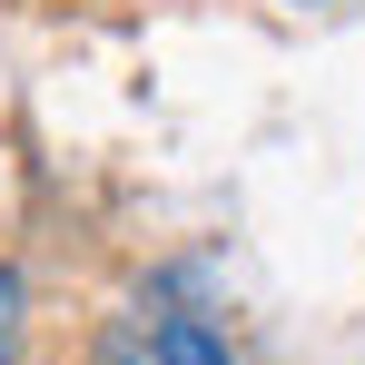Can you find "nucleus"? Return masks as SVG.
Returning <instances> with one entry per match:
<instances>
[{"instance_id":"f257e3e1","label":"nucleus","mask_w":365,"mask_h":365,"mask_svg":"<svg viewBox=\"0 0 365 365\" xmlns=\"http://www.w3.org/2000/svg\"><path fill=\"white\" fill-rule=\"evenodd\" d=\"M148 356H158V365H237L207 316H148Z\"/></svg>"},{"instance_id":"f03ea898","label":"nucleus","mask_w":365,"mask_h":365,"mask_svg":"<svg viewBox=\"0 0 365 365\" xmlns=\"http://www.w3.org/2000/svg\"><path fill=\"white\" fill-rule=\"evenodd\" d=\"M20 336H30V297H20V277L0 267V365H20Z\"/></svg>"}]
</instances>
